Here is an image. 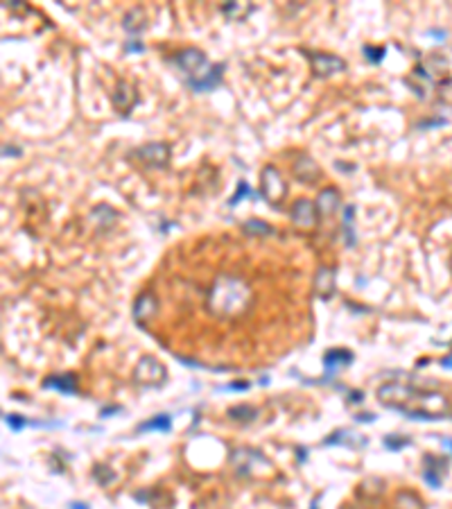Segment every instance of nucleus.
Here are the masks:
<instances>
[{
	"label": "nucleus",
	"instance_id": "nucleus-3",
	"mask_svg": "<svg viewBox=\"0 0 452 509\" xmlns=\"http://www.w3.org/2000/svg\"><path fill=\"white\" fill-rule=\"evenodd\" d=\"M262 195L267 197L271 204H276L278 199H283V195H285V183H283L281 175H278V170L274 168V165H267V168L262 170Z\"/></svg>",
	"mask_w": 452,
	"mask_h": 509
},
{
	"label": "nucleus",
	"instance_id": "nucleus-15",
	"mask_svg": "<svg viewBox=\"0 0 452 509\" xmlns=\"http://www.w3.org/2000/svg\"><path fill=\"white\" fill-rule=\"evenodd\" d=\"M242 195H249V186H247V181H240V186H237V195L231 199V206H235L237 202H240V197Z\"/></svg>",
	"mask_w": 452,
	"mask_h": 509
},
{
	"label": "nucleus",
	"instance_id": "nucleus-9",
	"mask_svg": "<svg viewBox=\"0 0 452 509\" xmlns=\"http://www.w3.org/2000/svg\"><path fill=\"white\" fill-rule=\"evenodd\" d=\"M294 170H296V175H299V179H303V181H315L317 176H319V168H317V163L308 157V154L299 157Z\"/></svg>",
	"mask_w": 452,
	"mask_h": 509
},
{
	"label": "nucleus",
	"instance_id": "nucleus-2",
	"mask_svg": "<svg viewBox=\"0 0 452 509\" xmlns=\"http://www.w3.org/2000/svg\"><path fill=\"white\" fill-rule=\"evenodd\" d=\"M249 301V287L235 276H219L210 290V308L215 313H235Z\"/></svg>",
	"mask_w": 452,
	"mask_h": 509
},
{
	"label": "nucleus",
	"instance_id": "nucleus-7",
	"mask_svg": "<svg viewBox=\"0 0 452 509\" xmlns=\"http://www.w3.org/2000/svg\"><path fill=\"white\" fill-rule=\"evenodd\" d=\"M136 378L143 380V383H158V380L165 378V371H163V367L158 365L156 360L143 358V360H140V365H138Z\"/></svg>",
	"mask_w": 452,
	"mask_h": 509
},
{
	"label": "nucleus",
	"instance_id": "nucleus-4",
	"mask_svg": "<svg viewBox=\"0 0 452 509\" xmlns=\"http://www.w3.org/2000/svg\"><path fill=\"white\" fill-rule=\"evenodd\" d=\"M134 157L140 158L145 165H156V168H165L167 158H170V150L165 143H150L143 145L140 150L134 152Z\"/></svg>",
	"mask_w": 452,
	"mask_h": 509
},
{
	"label": "nucleus",
	"instance_id": "nucleus-11",
	"mask_svg": "<svg viewBox=\"0 0 452 509\" xmlns=\"http://www.w3.org/2000/svg\"><path fill=\"white\" fill-rule=\"evenodd\" d=\"M131 102H134V91H131V86L127 84V82H120L118 88H116V105H118V109H129Z\"/></svg>",
	"mask_w": 452,
	"mask_h": 509
},
{
	"label": "nucleus",
	"instance_id": "nucleus-13",
	"mask_svg": "<svg viewBox=\"0 0 452 509\" xmlns=\"http://www.w3.org/2000/svg\"><path fill=\"white\" fill-rule=\"evenodd\" d=\"M244 231H247V233H251V231H256V233H271V228H269L267 224L258 222V220H249V222L244 224Z\"/></svg>",
	"mask_w": 452,
	"mask_h": 509
},
{
	"label": "nucleus",
	"instance_id": "nucleus-14",
	"mask_svg": "<svg viewBox=\"0 0 452 509\" xmlns=\"http://www.w3.org/2000/svg\"><path fill=\"white\" fill-rule=\"evenodd\" d=\"M364 53L368 54V61H375V64H378V61H380L382 59V54H385V50H382V48H364Z\"/></svg>",
	"mask_w": 452,
	"mask_h": 509
},
{
	"label": "nucleus",
	"instance_id": "nucleus-1",
	"mask_svg": "<svg viewBox=\"0 0 452 509\" xmlns=\"http://www.w3.org/2000/svg\"><path fill=\"white\" fill-rule=\"evenodd\" d=\"M174 64L188 75V84L199 93L210 91V88H215V86L222 82L224 66L222 64H208L206 57H203V53L201 50H197V48L181 50V53L174 57Z\"/></svg>",
	"mask_w": 452,
	"mask_h": 509
},
{
	"label": "nucleus",
	"instance_id": "nucleus-8",
	"mask_svg": "<svg viewBox=\"0 0 452 509\" xmlns=\"http://www.w3.org/2000/svg\"><path fill=\"white\" fill-rule=\"evenodd\" d=\"M317 209L321 211L323 215H330V213H335V211L339 209V193L335 188H326L319 193V197H317Z\"/></svg>",
	"mask_w": 452,
	"mask_h": 509
},
{
	"label": "nucleus",
	"instance_id": "nucleus-5",
	"mask_svg": "<svg viewBox=\"0 0 452 509\" xmlns=\"http://www.w3.org/2000/svg\"><path fill=\"white\" fill-rule=\"evenodd\" d=\"M312 68L319 77H330L335 72H341L346 68V61L341 57H333V54H315L312 57Z\"/></svg>",
	"mask_w": 452,
	"mask_h": 509
},
{
	"label": "nucleus",
	"instance_id": "nucleus-10",
	"mask_svg": "<svg viewBox=\"0 0 452 509\" xmlns=\"http://www.w3.org/2000/svg\"><path fill=\"white\" fill-rule=\"evenodd\" d=\"M145 14L143 9H131L129 14L125 16V20H122V27H125L129 34H140L145 30Z\"/></svg>",
	"mask_w": 452,
	"mask_h": 509
},
{
	"label": "nucleus",
	"instance_id": "nucleus-12",
	"mask_svg": "<svg viewBox=\"0 0 452 509\" xmlns=\"http://www.w3.org/2000/svg\"><path fill=\"white\" fill-rule=\"evenodd\" d=\"M317 290L321 294H328L333 290V274L328 269H319V274H317Z\"/></svg>",
	"mask_w": 452,
	"mask_h": 509
},
{
	"label": "nucleus",
	"instance_id": "nucleus-6",
	"mask_svg": "<svg viewBox=\"0 0 452 509\" xmlns=\"http://www.w3.org/2000/svg\"><path fill=\"white\" fill-rule=\"evenodd\" d=\"M292 220H294L299 227L310 228L317 220V204L310 202V199H299V202L292 206Z\"/></svg>",
	"mask_w": 452,
	"mask_h": 509
}]
</instances>
